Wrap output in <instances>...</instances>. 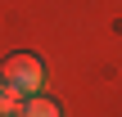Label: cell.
<instances>
[{
	"label": "cell",
	"mask_w": 122,
	"mask_h": 117,
	"mask_svg": "<svg viewBox=\"0 0 122 117\" xmlns=\"http://www.w3.org/2000/svg\"><path fill=\"white\" fill-rule=\"evenodd\" d=\"M14 117H63V113H59V104H54L50 95H27Z\"/></svg>",
	"instance_id": "2"
},
{
	"label": "cell",
	"mask_w": 122,
	"mask_h": 117,
	"mask_svg": "<svg viewBox=\"0 0 122 117\" xmlns=\"http://www.w3.org/2000/svg\"><path fill=\"white\" fill-rule=\"evenodd\" d=\"M0 86L18 90L23 99H27V95H41V86H45L41 59H36V54H9V59L0 63Z\"/></svg>",
	"instance_id": "1"
},
{
	"label": "cell",
	"mask_w": 122,
	"mask_h": 117,
	"mask_svg": "<svg viewBox=\"0 0 122 117\" xmlns=\"http://www.w3.org/2000/svg\"><path fill=\"white\" fill-rule=\"evenodd\" d=\"M18 104H23V95L9 90V86H0V117H14V113H18Z\"/></svg>",
	"instance_id": "3"
}]
</instances>
